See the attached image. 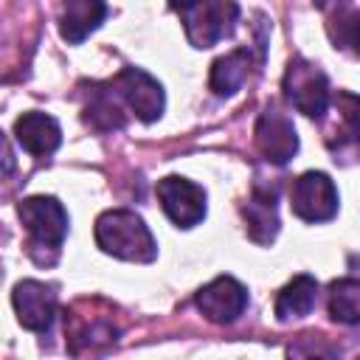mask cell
<instances>
[{
	"instance_id": "7a4b0ae2",
	"label": "cell",
	"mask_w": 360,
	"mask_h": 360,
	"mask_svg": "<svg viewBox=\"0 0 360 360\" xmlns=\"http://www.w3.org/2000/svg\"><path fill=\"white\" fill-rule=\"evenodd\" d=\"M172 8L177 11L194 48L217 45L239 20V6L233 0H172Z\"/></svg>"
},
{
	"instance_id": "8992f818",
	"label": "cell",
	"mask_w": 360,
	"mask_h": 360,
	"mask_svg": "<svg viewBox=\"0 0 360 360\" xmlns=\"http://www.w3.org/2000/svg\"><path fill=\"white\" fill-rule=\"evenodd\" d=\"M112 90L115 96L143 121V124H152L163 115V87L158 79H152L146 70L141 68H124L112 82Z\"/></svg>"
},
{
	"instance_id": "5bb4252c",
	"label": "cell",
	"mask_w": 360,
	"mask_h": 360,
	"mask_svg": "<svg viewBox=\"0 0 360 360\" xmlns=\"http://www.w3.org/2000/svg\"><path fill=\"white\" fill-rule=\"evenodd\" d=\"M315 301H318V281L312 276L301 273L292 281H287L281 287V292L276 295V318L281 323L298 321L315 309Z\"/></svg>"
},
{
	"instance_id": "4fadbf2b",
	"label": "cell",
	"mask_w": 360,
	"mask_h": 360,
	"mask_svg": "<svg viewBox=\"0 0 360 360\" xmlns=\"http://www.w3.org/2000/svg\"><path fill=\"white\" fill-rule=\"evenodd\" d=\"M104 17H107L104 0H65L62 17H59L62 39L70 45H79L84 37H90L101 25Z\"/></svg>"
},
{
	"instance_id": "6da1fadb",
	"label": "cell",
	"mask_w": 360,
	"mask_h": 360,
	"mask_svg": "<svg viewBox=\"0 0 360 360\" xmlns=\"http://www.w3.org/2000/svg\"><path fill=\"white\" fill-rule=\"evenodd\" d=\"M96 245L124 262H152L158 256L152 231L129 208H110L96 219Z\"/></svg>"
},
{
	"instance_id": "5b68a950",
	"label": "cell",
	"mask_w": 360,
	"mask_h": 360,
	"mask_svg": "<svg viewBox=\"0 0 360 360\" xmlns=\"http://www.w3.org/2000/svg\"><path fill=\"white\" fill-rule=\"evenodd\" d=\"M290 208L304 222H326L338 214V188L323 172H304L292 180Z\"/></svg>"
},
{
	"instance_id": "7c38bea8",
	"label": "cell",
	"mask_w": 360,
	"mask_h": 360,
	"mask_svg": "<svg viewBox=\"0 0 360 360\" xmlns=\"http://www.w3.org/2000/svg\"><path fill=\"white\" fill-rule=\"evenodd\" d=\"M276 197L278 188L273 186H253V194L245 205V222H248V236L259 245H270L278 233V214H276Z\"/></svg>"
},
{
	"instance_id": "277c9868",
	"label": "cell",
	"mask_w": 360,
	"mask_h": 360,
	"mask_svg": "<svg viewBox=\"0 0 360 360\" xmlns=\"http://www.w3.org/2000/svg\"><path fill=\"white\" fill-rule=\"evenodd\" d=\"M284 93L290 98V104L309 115V118H321L329 107V79L326 73L307 62V59H292L284 70Z\"/></svg>"
},
{
	"instance_id": "30bf717a",
	"label": "cell",
	"mask_w": 360,
	"mask_h": 360,
	"mask_svg": "<svg viewBox=\"0 0 360 360\" xmlns=\"http://www.w3.org/2000/svg\"><path fill=\"white\" fill-rule=\"evenodd\" d=\"M197 307L214 323H233L248 307V290L233 276H217L197 292Z\"/></svg>"
},
{
	"instance_id": "9a60e30c",
	"label": "cell",
	"mask_w": 360,
	"mask_h": 360,
	"mask_svg": "<svg viewBox=\"0 0 360 360\" xmlns=\"http://www.w3.org/2000/svg\"><path fill=\"white\" fill-rule=\"evenodd\" d=\"M250 65H253V53L250 48H236L225 56H219L211 65V76H208V87L217 96H233L250 76Z\"/></svg>"
},
{
	"instance_id": "e0dca14e",
	"label": "cell",
	"mask_w": 360,
	"mask_h": 360,
	"mask_svg": "<svg viewBox=\"0 0 360 360\" xmlns=\"http://www.w3.org/2000/svg\"><path fill=\"white\" fill-rule=\"evenodd\" d=\"M14 169H17V158H14V149H11L8 138H6V132L0 129V177H8V174H14Z\"/></svg>"
},
{
	"instance_id": "52a82bcc",
	"label": "cell",
	"mask_w": 360,
	"mask_h": 360,
	"mask_svg": "<svg viewBox=\"0 0 360 360\" xmlns=\"http://www.w3.org/2000/svg\"><path fill=\"white\" fill-rule=\"evenodd\" d=\"M158 200L163 214L177 225V228H194L205 217V191L202 186L186 180V177H163L155 186Z\"/></svg>"
},
{
	"instance_id": "ac0fdd59",
	"label": "cell",
	"mask_w": 360,
	"mask_h": 360,
	"mask_svg": "<svg viewBox=\"0 0 360 360\" xmlns=\"http://www.w3.org/2000/svg\"><path fill=\"white\" fill-rule=\"evenodd\" d=\"M318 8H329V6H343V3H352V0H312Z\"/></svg>"
},
{
	"instance_id": "ba28073f",
	"label": "cell",
	"mask_w": 360,
	"mask_h": 360,
	"mask_svg": "<svg viewBox=\"0 0 360 360\" xmlns=\"http://www.w3.org/2000/svg\"><path fill=\"white\" fill-rule=\"evenodd\" d=\"M11 304H14V312L22 329L45 332L56 315V287L37 281V278H25L14 287Z\"/></svg>"
},
{
	"instance_id": "9c48e42d",
	"label": "cell",
	"mask_w": 360,
	"mask_h": 360,
	"mask_svg": "<svg viewBox=\"0 0 360 360\" xmlns=\"http://www.w3.org/2000/svg\"><path fill=\"white\" fill-rule=\"evenodd\" d=\"M256 146L264 155V160L278 163V166L292 160V155L298 152V135H295L292 121L273 104L256 121Z\"/></svg>"
},
{
	"instance_id": "3957f363",
	"label": "cell",
	"mask_w": 360,
	"mask_h": 360,
	"mask_svg": "<svg viewBox=\"0 0 360 360\" xmlns=\"http://www.w3.org/2000/svg\"><path fill=\"white\" fill-rule=\"evenodd\" d=\"M17 214L31 236L28 242L31 256L37 250H51L56 256L68 236V211L62 208V202L56 197L37 194V197H25L17 205Z\"/></svg>"
},
{
	"instance_id": "8fae6325",
	"label": "cell",
	"mask_w": 360,
	"mask_h": 360,
	"mask_svg": "<svg viewBox=\"0 0 360 360\" xmlns=\"http://www.w3.org/2000/svg\"><path fill=\"white\" fill-rule=\"evenodd\" d=\"M14 135H17V143L34 155V158H45V155H53L62 143V129L56 124L53 115H45V112H22L14 124Z\"/></svg>"
},
{
	"instance_id": "2e32d148",
	"label": "cell",
	"mask_w": 360,
	"mask_h": 360,
	"mask_svg": "<svg viewBox=\"0 0 360 360\" xmlns=\"http://www.w3.org/2000/svg\"><path fill=\"white\" fill-rule=\"evenodd\" d=\"M329 315L349 326L360 321V281L354 276L329 284Z\"/></svg>"
}]
</instances>
